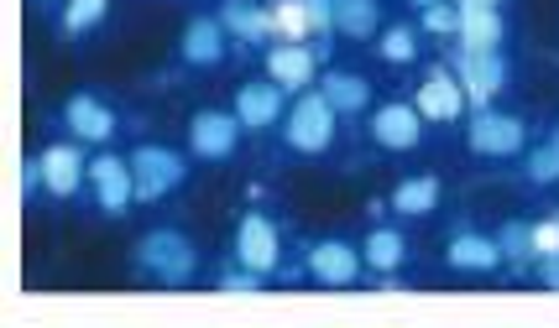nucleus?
I'll return each instance as SVG.
<instances>
[{
	"mask_svg": "<svg viewBox=\"0 0 559 328\" xmlns=\"http://www.w3.org/2000/svg\"><path fill=\"white\" fill-rule=\"evenodd\" d=\"M136 266L152 271L163 287H189L194 281V245H189V234L178 230H152L136 245Z\"/></svg>",
	"mask_w": 559,
	"mask_h": 328,
	"instance_id": "nucleus-1",
	"label": "nucleus"
},
{
	"mask_svg": "<svg viewBox=\"0 0 559 328\" xmlns=\"http://www.w3.org/2000/svg\"><path fill=\"white\" fill-rule=\"evenodd\" d=\"M131 172H136V204H157L163 193L183 183V157L168 151V146H136L131 151Z\"/></svg>",
	"mask_w": 559,
	"mask_h": 328,
	"instance_id": "nucleus-2",
	"label": "nucleus"
},
{
	"mask_svg": "<svg viewBox=\"0 0 559 328\" xmlns=\"http://www.w3.org/2000/svg\"><path fill=\"white\" fill-rule=\"evenodd\" d=\"M335 105L324 99V94H304L298 105H293V116H288V146L293 151H324L330 141H335Z\"/></svg>",
	"mask_w": 559,
	"mask_h": 328,
	"instance_id": "nucleus-3",
	"label": "nucleus"
},
{
	"mask_svg": "<svg viewBox=\"0 0 559 328\" xmlns=\"http://www.w3.org/2000/svg\"><path fill=\"white\" fill-rule=\"evenodd\" d=\"M236 260H241L246 271H257V277H267L277 271V260H283V234L272 224L267 214H246L241 230H236Z\"/></svg>",
	"mask_w": 559,
	"mask_h": 328,
	"instance_id": "nucleus-4",
	"label": "nucleus"
},
{
	"mask_svg": "<svg viewBox=\"0 0 559 328\" xmlns=\"http://www.w3.org/2000/svg\"><path fill=\"white\" fill-rule=\"evenodd\" d=\"M90 187H95L99 209L110 219L131 214V198H136V172H131V157H99L90 162Z\"/></svg>",
	"mask_w": 559,
	"mask_h": 328,
	"instance_id": "nucleus-5",
	"label": "nucleus"
},
{
	"mask_svg": "<svg viewBox=\"0 0 559 328\" xmlns=\"http://www.w3.org/2000/svg\"><path fill=\"white\" fill-rule=\"evenodd\" d=\"M465 141H471V151H481V157H518V151H523V141H528V131H523V120L518 116L481 110V116L471 120Z\"/></svg>",
	"mask_w": 559,
	"mask_h": 328,
	"instance_id": "nucleus-6",
	"label": "nucleus"
},
{
	"mask_svg": "<svg viewBox=\"0 0 559 328\" xmlns=\"http://www.w3.org/2000/svg\"><path fill=\"white\" fill-rule=\"evenodd\" d=\"M461 110H465V84L461 78L444 69V63L424 73V84H418V116L435 120V125H455Z\"/></svg>",
	"mask_w": 559,
	"mask_h": 328,
	"instance_id": "nucleus-7",
	"label": "nucleus"
},
{
	"mask_svg": "<svg viewBox=\"0 0 559 328\" xmlns=\"http://www.w3.org/2000/svg\"><path fill=\"white\" fill-rule=\"evenodd\" d=\"M455 78L465 84L471 105H491V94L508 84V63H502V52H465V47H455Z\"/></svg>",
	"mask_w": 559,
	"mask_h": 328,
	"instance_id": "nucleus-8",
	"label": "nucleus"
},
{
	"mask_svg": "<svg viewBox=\"0 0 559 328\" xmlns=\"http://www.w3.org/2000/svg\"><path fill=\"white\" fill-rule=\"evenodd\" d=\"M241 131H246L241 116H225V110H199V116L189 120V146H194V157L219 162V157H230V151H236V136H241Z\"/></svg>",
	"mask_w": 559,
	"mask_h": 328,
	"instance_id": "nucleus-9",
	"label": "nucleus"
},
{
	"mask_svg": "<svg viewBox=\"0 0 559 328\" xmlns=\"http://www.w3.org/2000/svg\"><path fill=\"white\" fill-rule=\"evenodd\" d=\"M418 105H382L377 116H371V136H377V146H388V151H414L418 141H424V125H418Z\"/></svg>",
	"mask_w": 559,
	"mask_h": 328,
	"instance_id": "nucleus-10",
	"label": "nucleus"
},
{
	"mask_svg": "<svg viewBox=\"0 0 559 328\" xmlns=\"http://www.w3.org/2000/svg\"><path fill=\"white\" fill-rule=\"evenodd\" d=\"M309 277H319L324 287H350L361 277V251L345 240H319L309 251Z\"/></svg>",
	"mask_w": 559,
	"mask_h": 328,
	"instance_id": "nucleus-11",
	"label": "nucleus"
},
{
	"mask_svg": "<svg viewBox=\"0 0 559 328\" xmlns=\"http://www.w3.org/2000/svg\"><path fill=\"white\" fill-rule=\"evenodd\" d=\"M314 69H319V52L304 42H272L267 47V78L283 84V89H304L314 84Z\"/></svg>",
	"mask_w": 559,
	"mask_h": 328,
	"instance_id": "nucleus-12",
	"label": "nucleus"
},
{
	"mask_svg": "<svg viewBox=\"0 0 559 328\" xmlns=\"http://www.w3.org/2000/svg\"><path fill=\"white\" fill-rule=\"evenodd\" d=\"M37 162H43V187H48L52 198H69L73 187L90 178V162L79 157V146H48Z\"/></svg>",
	"mask_w": 559,
	"mask_h": 328,
	"instance_id": "nucleus-13",
	"label": "nucleus"
},
{
	"mask_svg": "<svg viewBox=\"0 0 559 328\" xmlns=\"http://www.w3.org/2000/svg\"><path fill=\"white\" fill-rule=\"evenodd\" d=\"M219 22H225V32H230V37H236L241 47H267V42H277V37H272V11H262V5L225 0V5H219Z\"/></svg>",
	"mask_w": 559,
	"mask_h": 328,
	"instance_id": "nucleus-14",
	"label": "nucleus"
},
{
	"mask_svg": "<svg viewBox=\"0 0 559 328\" xmlns=\"http://www.w3.org/2000/svg\"><path fill=\"white\" fill-rule=\"evenodd\" d=\"M283 84H241V94H236V116H241L246 131H267L272 120L283 116Z\"/></svg>",
	"mask_w": 559,
	"mask_h": 328,
	"instance_id": "nucleus-15",
	"label": "nucleus"
},
{
	"mask_svg": "<svg viewBox=\"0 0 559 328\" xmlns=\"http://www.w3.org/2000/svg\"><path fill=\"white\" fill-rule=\"evenodd\" d=\"M63 116H69L79 141H110L116 136V110H110L105 99H95V94H73L69 105H63Z\"/></svg>",
	"mask_w": 559,
	"mask_h": 328,
	"instance_id": "nucleus-16",
	"label": "nucleus"
},
{
	"mask_svg": "<svg viewBox=\"0 0 559 328\" xmlns=\"http://www.w3.org/2000/svg\"><path fill=\"white\" fill-rule=\"evenodd\" d=\"M444 256H450L455 271H497V266L508 260V251H502L497 234H455Z\"/></svg>",
	"mask_w": 559,
	"mask_h": 328,
	"instance_id": "nucleus-17",
	"label": "nucleus"
},
{
	"mask_svg": "<svg viewBox=\"0 0 559 328\" xmlns=\"http://www.w3.org/2000/svg\"><path fill=\"white\" fill-rule=\"evenodd\" d=\"M219 58H225V22L219 16H199L183 26V63L215 69Z\"/></svg>",
	"mask_w": 559,
	"mask_h": 328,
	"instance_id": "nucleus-18",
	"label": "nucleus"
},
{
	"mask_svg": "<svg viewBox=\"0 0 559 328\" xmlns=\"http://www.w3.org/2000/svg\"><path fill=\"white\" fill-rule=\"evenodd\" d=\"M455 42H461L465 52H497V47H502V16H497V11H465Z\"/></svg>",
	"mask_w": 559,
	"mask_h": 328,
	"instance_id": "nucleus-19",
	"label": "nucleus"
},
{
	"mask_svg": "<svg viewBox=\"0 0 559 328\" xmlns=\"http://www.w3.org/2000/svg\"><path fill=\"white\" fill-rule=\"evenodd\" d=\"M324 99L341 110V116H356V110H366V99H371V84H366L361 73H324Z\"/></svg>",
	"mask_w": 559,
	"mask_h": 328,
	"instance_id": "nucleus-20",
	"label": "nucleus"
},
{
	"mask_svg": "<svg viewBox=\"0 0 559 328\" xmlns=\"http://www.w3.org/2000/svg\"><path fill=\"white\" fill-rule=\"evenodd\" d=\"M377 26H382V11H377V0H335V32H345V37L366 42V37H371Z\"/></svg>",
	"mask_w": 559,
	"mask_h": 328,
	"instance_id": "nucleus-21",
	"label": "nucleus"
},
{
	"mask_svg": "<svg viewBox=\"0 0 559 328\" xmlns=\"http://www.w3.org/2000/svg\"><path fill=\"white\" fill-rule=\"evenodd\" d=\"M392 209L414 214V219L435 214L439 209V178H408V183H397L392 187Z\"/></svg>",
	"mask_w": 559,
	"mask_h": 328,
	"instance_id": "nucleus-22",
	"label": "nucleus"
},
{
	"mask_svg": "<svg viewBox=\"0 0 559 328\" xmlns=\"http://www.w3.org/2000/svg\"><path fill=\"white\" fill-rule=\"evenodd\" d=\"M267 11H272V37H277V42H309V37H314V22H309L304 0H277Z\"/></svg>",
	"mask_w": 559,
	"mask_h": 328,
	"instance_id": "nucleus-23",
	"label": "nucleus"
},
{
	"mask_svg": "<svg viewBox=\"0 0 559 328\" xmlns=\"http://www.w3.org/2000/svg\"><path fill=\"white\" fill-rule=\"evenodd\" d=\"M361 251H366V266H371V271H397V266L408 260V240L397 230H377V234H366Z\"/></svg>",
	"mask_w": 559,
	"mask_h": 328,
	"instance_id": "nucleus-24",
	"label": "nucleus"
},
{
	"mask_svg": "<svg viewBox=\"0 0 559 328\" xmlns=\"http://www.w3.org/2000/svg\"><path fill=\"white\" fill-rule=\"evenodd\" d=\"M528 183L534 187H549V183H559V136H549V141H538L534 151H528Z\"/></svg>",
	"mask_w": 559,
	"mask_h": 328,
	"instance_id": "nucleus-25",
	"label": "nucleus"
},
{
	"mask_svg": "<svg viewBox=\"0 0 559 328\" xmlns=\"http://www.w3.org/2000/svg\"><path fill=\"white\" fill-rule=\"evenodd\" d=\"M497 240H502L508 260H538V256H534V224L512 219V224H502V230H497Z\"/></svg>",
	"mask_w": 559,
	"mask_h": 328,
	"instance_id": "nucleus-26",
	"label": "nucleus"
},
{
	"mask_svg": "<svg viewBox=\"0 0 559 328\" xmlns=\"http://www.w3.org/2000/svg\"><path fill=\"white\" fill-rule=\"evenodd\" d=\"M461 5L455 0H439V5H429L424 11V32H435V37H461Z\"/></svg>",
	"mask_w": 559,
	"mask_h": 328,
	"instance_id": "nucleus-27",
	"label": "nucleus"
},
{
	"mask_svg": "<svg viewBox=\"0 0 559 328\" xmlns=\"http://www.w3.org/2000/svg\"><path fill=\"white\" fill-rule=\"evenodd\" d=\"M382 58H388V63H414L418 37L408 32V26H388V32H382Z\"/></svg>",
	"mask_w": 559,
	"mask_h": 328,
	"instance_id": "nucleus-28",
	"label": "nucleus"
},
{
	"mask_svg": "<svg viewBox=\"0 0 559 328\" xmlns=\"http://www.w3.org/2000/svg\"><path fill=\"white\" fill-rule=\"evenodd\" d=\"M105 5H110V0H69L63 26H69V32H90L95 22H105Z\"/></svg>",
	"mask_w": 559,
	"mask_h": 328,
	"instance_id": "nucleus-29",
	"label": "nucleus"
},
{
	"mask_svg": "<svg viewBox=\"0 0 559 328\" xmlns=\"http://www.w3.org/2000/svg\"><path fill=\"white\" fill-rule=\"evenodd\" d=\"M534 256H559V214H549V219H538L534 224Z\"/></svg>",
	"mask_w": 559,
	"mask_h": 328,
	"instance_id": "nucleus-30",
	"label": "nucleus"
},
{
	"mask_svg": "<svg viewBox=\"0 0 559 328\" xmlns=\"http://www.w3.org/2000/svg\"><path fill=\"white\" fill-rule=\"evenodd\" d=\"M219 292H236V297H251V292H262V277H257V271H246V277H225V281H219Z\"/></svg>",
	"mask_w": 559,
	"mask_h": 328,
	"instance_id": "nucleus-31",
	"label": "nucleus"
},
{
	"mask_svg": "<svg viewBox=\"0 0 559 328\" xmlns=\"http://www.w3.org/2000/svg\"><path fill=\"white\" fill-rule=\"evenodd\" d=\"M538 281H544L549 292H559V256H544V260H538Z\"/></svg>",
	"mask_w": 559,
	"mask_h": 328,
	"instance_id": "nucleus-32",
	"label": "nucleus"
},
{
	"mask_svg": "<svg viewBox=\"0 0 559 328\" xmlns=\"http://www.w3.org/2000/svg\"><path fill=\"white\" fill-rule=\"evenodd\" d=\"M455 5H461V11H497L502 0H455Z\"/></svg>",
	"mask_w": 559,
	"mask_h": 328,
	"instance_id": "nucleus-33",
	"label": "nucleus"
},
{
	"mask_svg": "<svg viewBox=\"0 0 559 328\" xmlns=\"http://www.w3.org/2000/svg\"><path fill=\"white\" fill-rule=\"evenodd\" d=\"M408 5H418V11H429V5H439V0H408Z\"/></svg>",
	"mask_w": 559,
	"mask_h": 328,
	"instance_id": "nucleus-34",
	"label": "nucleus"
},
{
	"mask_svg": "<svg viewBox=\"0 0 559 328\" xmlns=\"http://www.w3.org/2000/svg\"><path fill=\"white\" fill-rule=\"evenodd\" d=\"M43 5H52V0H43Z\"/></svg>",
	"mask_w": 559,
	"mask_h": 328,
	"instance_id": "nucleus-35",
	"label": "nucleus"
},
{
	"mask_svg": "<svg viewBox=\"0 0 559 328\" xmlns=\"http://www.w3.org/2000/svg\"><path fill=\"white\" fill-rule=\"evenodd\" d=\"M555 136H559V125H555Z\"/></svg>",
	"mask_w": 559,
	"mask_h": 328,
	"instance_id": "nucleus-36",
	"label": "nucleus"
}]
</instances>
